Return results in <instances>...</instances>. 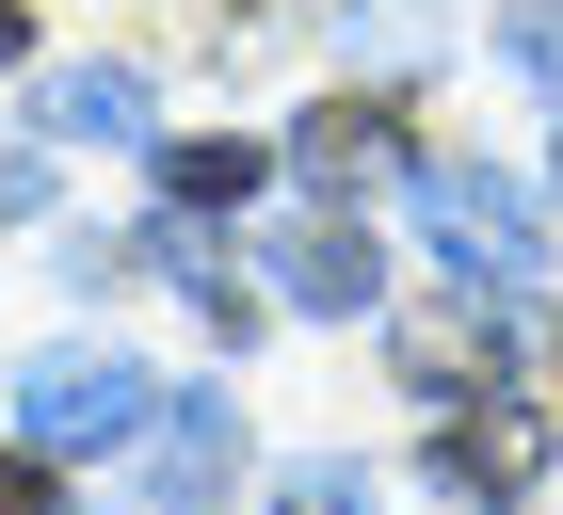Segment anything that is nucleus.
<instances>
[{"label":"nucleus","mask_w":563,"mask_h":515,"mask_svg":"<svg viewBox=\"0 0 563 515\" xmlns=\"http://www.w3.org/2000/svg\"><path fill=\"white\" fill-rule=\"evenodd\" d=\"M274 258H290V306H322V322L387 291V258H371V226H306V242H274Z\"/></svg>","instance_id":"423d86ee"},{"label":"nucleus","mask_w":563,"mask_h":515,"mask_svg":"<svg viewBox=\"0 0 563 515\" xmlns=\"http://www.w3.org/2000/svg\"><path fill=\"white\" fill-rule=\"evenodd\" d=\"M0 65H16V0H0Z\"/></svg>","instance_id":"f8f14e48"},{"label":"nucleus","mask_w":563,"mask_h":515,"mask_svg":"<svg viewBox=\"0 0 563 515\" xmlns=\"http://www.w3.org/2000/svg\"><path fill=\"white\" fill-rule=\"evenodd\" d=\"M258 145H242V129H225V145H210V129H194V145H162V194H177V210H242V194H258Z\"/></svg>","instance_id":"1a4fd4ad"},{"label":"nucleus","mask_w":563,"mask_h":515,"mask_svg":"<svg viewBox=\"0 0 563 515\" xmlns=\"http://www.w3.org/2000/svg\"><path fill=\"white\" fill-rule=\"evenodd\" d=\"M419 226L451 258V291H531L548 274V226H531V194L499 162H419Z\"/></svg>","instance_id":"f257e3e1"},{"label":"nucleus","mask_w":563,"mask_h":515,"mask_svg":"<svg viewBox=\"0 0 563 515\" xmlns=\"http://www.w3.org/2000/svg\"><path fill=\"white\" fill-rule=\"evenodd\" d=\"M48 129H65V145H130L145 129V65H65V81H48Z\"/></svg>","instance_id":"6e6552de"},{"label":"nucleus","mask_w":563,"mask_h":515,"mask_svg":"<svg viewBox=\"0 0 563 515\" xmlns=\"http://www.w3.org/2000/svg\"><path fill=\"white\" fill-rule=\"evenodd\" d=\"M290 177L306 194H371V177H387V113H371V97H322V113L290 129Z\"/></svg>","instance_id":"39448f33"},{"label":"nucleus","mask_w":563,"mask_h":515,"mask_svg":"<svg viewBox=\"0 0 563 515\" xmlns=\"http://www.w3.org/2000/svg\"><path fill=\"white\" fill-rule=\"evenodd\" d=\"M434 483H451V500H531V483H548V419H531V403H451V419H434Z\"/></svg>","instance_id":"7ed1b4c3"},{"label":"nucleus","mask_w":563,"mask_h":515,"mask_svg":"<svg viewBox=\"0 0 563 515\" xmlns=\"http://www.w3.org/2000/svg\"><path fill=\"white\" fill-rule=\"evenodd\" d=\"M145 468H162V500H210V483L242 468V419H225V386H162V419H145Z\"/></svg>","instance_id":"20e7f679"},{"label":"nucleus","mask_w":563,"mask_h":515,"mask_svg":"<svg viewBox=\"0 0 563 515\" xmlns=\"http://www.w3.org/2000/svg\"><path fill=\"white\" fill-rule=\"evenodd\" d=\"M402 371L451 386V403H467V386H499V291H467L451 322H419V339H402Z\"/></svg>","instance_id":"0eeeda50"},{"label":"nucleus","mask_w":563,"mask_h":515,"mask_svg":"<svg viewBox=\"0 0 563 515\" xmlns=\"http://www.w3.org/2000/svg\"><path fill=\"white\" fill-rule=\"evenodd\" d=\"M290 515H371V483L354 468H290Z\"/></svg>","instance_id":"9b49d317"},{"label":"nucleus","mask_w":563,"mask_h":515,"mask_svg":"<svg viewBox=\"0 0 563 515\" xmlns=\"http://www.w3.org/2000/svg\"><path fill=\"white\" fill-rule=\"evenodd\" d=\"M145 419H162V386L130 371V354H33V386H16V435H33L48 468H65V451H145Z\"/></svg>","instance_id":"f03ea898"},{"label":"nucleus","mask_w":563,"mask_h":515,"mask_svg":"<svg viewBox=\"0 0 563 515\" xmlns=\"http://www.w3.org/2000/svg\"><path fill=\"white\" fill-rule=\"evenodd\" d=\"M0 515H65V483H48V451H33V435L0 451Z\"/></svg>","instance_id":"9d476101"}]
</instances>
